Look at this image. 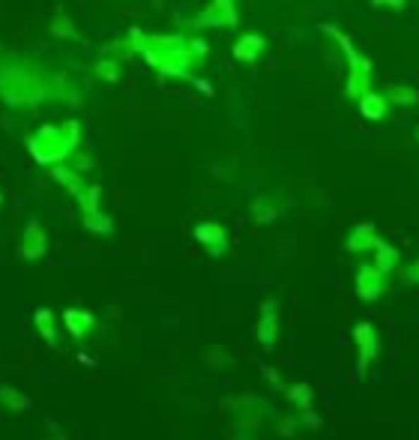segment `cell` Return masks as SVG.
<instances>
[{
	"mask_svg": "<svg viewBox=\"0 0 419 440\" xmlns=\"http://www.w3.org/2000/svg\"><path fill=\"white\" fill-rule=\"evenodd\" d=\"M261 51V39H255V37H246L243 42L234 49V57H239V61H249V57H255Z\"/></svg>",
	"mask_w": 419,
	"mask_h": 440,
	"instance_id": "6da1fadb",
	"label": "cell"
},
{
	"mask_svg": "<svg viewBox=\"0 0 419 440\" xmlns=\"http://www.w3.org/2000/svg\"><path fill=\"white\" fill-rule=\"evenodd\" d=\"M363 111H365L368 117H380V111H383V102H380V99H375V96H368V99L363 102Z\"/></svg>",
	"mask_w": 419,
	"mask_h": 440,
	"instance_id": "7a4b0ae2",
	"label": "cell"
}]
</instances>
